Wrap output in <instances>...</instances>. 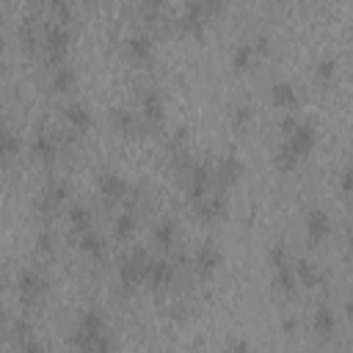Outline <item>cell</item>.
<instances>
[{
    "label": "cell",
    "mask_w": 353,
    "mask_h": 353,
    "mask_svg": "<svg viewBox=\"0 0 353 353\" xmlns=\"http://www.w3.org/2000/svg\"><path fill=\"white\" fill-rule=\"evenodd\" d=\"M3 52H6V39L0 36V55H3Z\"/></svg>",
    "instance_id": "cell-42"
},
{
    "label": "cell",
    "mask_w": 353,
    "mask_h": 353,
    "mask_svg": "<svg viewBox=\"0 0 353 353\" xmlns=\"http://www.w3.org/2000/svg\"><path fill=\"white\" fill-rule=\"evenodd\" d=\"M55 248H58L55 232H52V229H41V232L36 234V251H39L41 256H52V254H55Z\"/></svg>",
    "instance_id": "cell-33"
},
{
    "label": "cell",
    "mask_w": 353,
    "mask_h": 353,
    "mask_svg": "<svg viewBox=\"0 0 353 353\" xmlns=\"http://www.w3.org/2000/svg\"><path fill=\"white\" fill-rule=\"evenodd\" d=\"M331 237V215L323 207H312L306 212V240L309 245H320Z\"/></svg>",
    "instance_id": "cell-10"
},
{
    "label": "cell",
    "mask_w": 353,
    "mask_h": 353,
    "mask_svg": "<svg viewBox=\"0 0 353 353\" xmlns=\"http://www.w3.org/2000/svg\"><path fill=\"white\" fill-rule=\"evenodd\" d=\"M124 55H127V61H132V63H138V66L149 63L152 55H154V41H152V36H149V33H132L130 39H124Z\"/></svg>",
    "instance_id": "cell-12"
},
{
    "label": "cell",
    "mask_w": 353,
    "mask_h": 353,
    "mask_svg": "<svg viewBox=\"0 0 353 353\" xmlns=\"http://www.w3.org/2000/svg\"><path fill=\"white\" fill-rule=\"evenodd\" d=\"M0 3H3V0H0Z\"/></svg>",
    "instance_id": "cell-43"
},
{
    "label": "cell",
    "mask_w": 353,
    "mask_h": 353,
    "mask_svg": "<svg viewBox=\"0 0 353 353\" xmlns=\"http://www.w3.org/2000/svg\"><path fill=\"white\" fill-rule=\"evenodd\" d=\"M174 276H176V270H174V265H171L168 259H163V256L152 259V256H149V262H146V273H143V281H146L152 290H165V287L174 281Z\"/></svg>",
    "instance_id": "cell-14"
},
{
    "label": "cell",
    "mask_w": 353,
    "mask_h": 353,
    "mask_svg": "<svg viewBox=\"0 0 353 353\" xmlns=\"http://www.w3.org/2000/svg\"><path fill=\"white\" fill-rule=\"evenodd\" d=\"M141 110H143V119L146 121H152V124H163L165 121V99H163V94L157 91V88H149V91H143V97H141Z\"/></svg>",
    "instance_id": "cell-19"
},
{
    "label": "cell",
    "mask_w": 353,
    "mask_h": 353,
    "mask_svg": "<svg viewBox=\"0 0 353 353\" xmlns=\"http://www.w3.org/2000/svg\"><path fill=\"white\" fill-rule=\"evenodd\" d=\"M243 171H245V165H243V160H240L237 154H223V157L218 160L212 176L221 182V188H229V185H234V182L243 176Z\"/></svg>",
    "instance_id": "cell-18"
},
{
    "label": "cell",
    "mask_w": 353,
    "mask_h": 353,
    "mask_svg": "<svg viewBox=\"0 0 353 353\" xmlns=\"http://www.w3.org/2000/svg\"><path fill=\"white\" fill-rule=\"evenodd\" d=\"M146 262H149V251H146L143 245L130 248V251L119 259V284H121L124 292H132V290L143 281Z\"/></svg>",
    "instance_id": "cell-4"
},
{
    "label": "cell",
    "mask_w": 353,
    "mask_h": 353,
    "mask_svg": "<svg viewBox=\"0 0 353 353\" xmlns=\"http://www.w3.org/2000/svg\"><path fill=\"white\" fill-rule=\"evenodd\" d=\"M69 193H72V188H69L66 179H52V182L41 190V196L36 199V210H39L41 215H52V212H58V210L66 204Z\"/></svg>",
    "instance_id": "cell-8"
},
{
    "label": "cell",
    "mask_w": 353,
    "mask_h": 353,
    "mask_svg": "<svg viewBox=\"0 0 353 353\" xmlns=\"http://www.w3.org/2000/svg\"><path fill=\"white\" fill-rule=\"evenodd\" d=\"M11 339H14L17 347H19L22 342L33 339V323H30L28 317H17V320L11 323Z\"/></svg>",
    "instance_id": "cell-32"
},
{
    "label": "cell",
    "mask_w": 353,
    "mask_h": 353,
    "mask_svg": "<svg viewBox=\"0 0 353 353\" xmlns=\"http://www.w3.org/2000/svg\"><path fill=\"white\" fill-rule=\"evenodd\" d=\"M270 102H273L276 108H281V110H292V108L298 105V91H295V85L287 83V80L273 83V85H270Z\"/></svg>",
    "instance_id": "cell-25"
},
{
    "label": "cell",
    "mask_w": 353,
    "mask_h": 353,
    "mask_svg": "<svg viewBox=\"0 0 353 353\" xmlns=\"http://www.w3.org/2000/svg\"><path fill=\"white\" fill-rule=\"evenodd\" d=\"M295 325H298V323H295V320H292V317H290V320H284V323H281V328H284V331H287V334H295Z\"/></svg>",
    "instance_id": "cell-40"
},
{
    "label": "cell",
    "mask_w": 353,
    "mask_h": 353,
    "mask_svg": "<svg viewBox=\"0 0 353 353\" xmlns=\"http://www.w3.org/2000/svg\"><path fill=\"white\" fill-rule=\"evenodd\" d=\"M110 124L116 127V132L121 135H132L135 132V116L130 108H113L110 110Z\"/></svg>",
    "instance_id": "cell-29"
},
{
    "label": "cell",
    "mask_w": 353,
    "mask_h": 353,
    "mask_svg": "<svg viewBox=\"0 0 353 353\" xmlns=\"http://www.w3.org/2000/svg\"><path fill=\"white\" fill-rule=\"evenodd\" d=\"M72 345L85 353H108L113 347V339L108 334V320L99 309H83L72 334Z\"/></svg>",
    "instance_id": "cell-1"
},
{
    "label": "cell",
    "mask_w": 353,
    "mask_h": 353,
    "mask_svg": "<svg viewBox=\"0 0 353 353\" xmlns=\"http://www.w3.org/2000/svg\"><path fill=\"white\" fill-rule=\"evenodd\" d=\"M229 347H232V350H248V347H251V345H248V342H245V339H237V342H232V345H229Z\"/></svg>",
    "instance_id": "cell-41"
},
{
    "label": "cell",
    "mask_w": 353,
    "mask_h": 353,
    "mask_svg": "<svg viewBox=\"0 0 353 353\" xmlns=\"http://www.w3.org/2000/svg\"><path fill=\"white\" fill-rule=\"evenodd\" d=\"M52 11H55V17H58V22H72V6H69V0H44Z\"/></svg>",
    "instance_id": "cell-35"
},
{
    "label": "cell",
    "mask_w": 353,
    "mask_h": 353,
    "mask_svg": "<svg viewBox=\"0 0 353 353\" xmlns=\"http://www.w3.org/2000/svg\"><path fill=\"white\" fill-rule=\"evenodd\" d=\"M314 74L320 83H331L336 77V61L334 58H320L317 66H314Z\"/></svg>",
    "instance_id": "cell-34"
},
{
    "label": "cell",
    "mask_w": 353,
    "mask_h": 353,
    "mask_svg": "<svg viewBox=\"0 0 353 353\" xmlns=\"http://www.w3.org/2000/svg\"><path fill=\"white\" fill-rule=\"evenodd\" d=\"M196 215L201 221H221L229 215V201L223 193H204L201 199H196Z\"/></svg>",
    "instance_id": "cell-13"
},
{
    "label": "cell",
    "mask_w": 353,
    "mask_h": 353,
    "mask_svg": "<svg viewBox=\"0 0 353 353\" xmlns=\"http://www.w3.org/2000/svg\"><path fill=\"white\" fill-rule=\"evenodd\" d=\"M339 190H342V196H350V190H353V171H350V165H342V171H339Z\"/></svg>",
    "instance_id": "cell-36"
},
{
    "label": "cell",
    "mask_w": 353,
    "mask_h": 353,
    "mask_svg": "<svg viewBox=\"0 0 353 353\" xmlns=\"http://www.w3.org/2000/svg\"><path fill=\"white\" fill-rule=\"evenodd\" d=\"M30 152H33V157H36L39 163L50 165V163H55V160H58L61 143H58V138H55L52 132H44V130H41V132H36V135H33Z\"/></svg>",
    "instance_id": "cell-17"
},
{
    "label": "cell",
    "mask_w": 353,
    "mask_h": 353,
    "mask_svg": "<svg viewBox=\"0 0 353 353\" xmlns=\"http://www.w3.org/2000/svg\"><path fill=\"white\" fill-rule=\"evenodd\" d=\"M19 152H22V138L14 130L3 127L0 130V163H11Z\"/></svg>",
    "instance_id": "cell-26"
},
{
    "label": "cell",
    "mask_w": 353,
    "mask_h": 353,
    "mask_svg": "<svg viewBox=\"0 0 353 353\" xmlns=\"http://www.w3.org/2000/svg\"><path fill=\"white\" fill-rule=\"evenodd\" d=\"M41 44H44V55L50 63H61L69 52L72 44V30L63 22H47L41 30Z\"/></svg>",
    "instance_id": "cell-5"
},
{
    "label": "cell",
    "mask_w": 353,
    "mask_h": 353,
    "mask_svg": "<svg viewBox=\"0 0 353 353\" xmlns=\"http://www.w3.org/2000/svg\"><path fill=\"white\" fill-rule=\"evenodd\" d=\"M229 3H232V0H201V6H204L207 14H221Z\"/></svg>",
    "instance_id": "cell-37"
},
{
    "label": "cell",
    "mask_w": 353,
    "mask_h": 353,
    "mask_svg": "<svg viewBox=\"0 0 353 353\" xmlns=\"http://www.w3.org/2000/svg\"><path fill=\"white\" fill-rule=\"evenodd\" d=\"M77 245H80V251L88 256V259H94V262H105V254H108V243L94 232V229H85V232H80V240H77Z\"/></svg>",
    "instance_id": "cell-21"
},
{
    "label": "cell",
    "mask_w": 353,
    "mask_h": 353,
    "mask_svg": "<svg viewBox=\"0 0 353 353\" xmlns=\"http://www.w3.org/2000/svg\"><path fill=\"white\" fill-rule=\"evenodd\" d=\"M317 143V130L312 121H298L290 135H284L281 146L276 149V168L279 171H292L303 157L312 154Z\"/></svg>",
    "instance_id": "cell-2"
},
{
    "label": "cell",
    "mask_w": 353,
    "mask_h": 353,
    "mask_svg": "<svg viewBox=\"0 0 353 353\" xmlns=\"http://www.w3.org/2000/svg\"><path fill=\"white\" fill-rule=\"evenodd\" d=\"M17 292H19V301L25 306H36L39 301L47 298L50 292V279L36 270V268H25L19 276H17Z\"/></svg>",
    "instance_id": "cell-6"
},
{
    "label": "cell",
    "mask_w": 353,
    "mask_h": 353,
    "mask_svg": "<svg viewBox=\"0 0 353 353\" xmlns=\"http://www.w3.org/2000/svg\"><path fill=\"white\" fill-rule=\"evenodd\" d=\"M66 221H69L72 229L85 232V229H91V210H88L85 204L74 201V204H69V210H66Z\"/></svg>",
    "instance_id": "cell-28"
},
{
    "label": "cell",
    "mask_w": 353,
    "mask_h": 353,
    "mask_svg": "<svg viewBox=\"0 0 353 353\" xmlns=\"http://www.w3.org/2000/svg\"><path fill=\"white\" fill-rule=\"evenodd\" d=\"M251 47H254L256 55H268L270 52V39L268 36H256V41H251Z\"/></svg>",
    "instance_id": "cell-38"
},
{
    "label": "cell",
    "mask_w": 353,
    "mask_h": 353,
    "mask_svg": "<svg viewBox=\"0 0 353 353\" xmlns=\"http://www.w3.org/2000/svg\"><path fill=\"white\" fill-rule=\"evenodd\" d=\"M210 179H212V171H210V165H207V163H193V165H190L188 193H190V199H193V201H196V199H201V196L207 193Z\"/></svg>",
    "instance_id": "cell-20"
},
{
    "label": "cell",
    "mask_w": 353,
    "mask_h": 353,
    "mask_svg": "<svg viewBox=\"0 0 353 353\" xmlns=\"http://www.w3.org/2000/svg\"><path fill=\"white\" fill-rule=\"evenodd\" d=\"M135 226H138V218H135V212H132V210L119 212V215H116V221H113V234H116V240H127V237H132Z\"/></svg>",
    "instance_id": "cell-30"
},
{
    "label": "cell",
    "mask_w": 353,
    "mask_h": 353,
    "mask_svg": "<svg viewBox=\"0 0 353 353\" xmlns=\"http://www.w3.org/2000/svg\"><path fill=\"white\" fill-rule=\"evenodd\" d=\"M97 188H99L102 199L110 201V204L124 201V199L130 196V182H127L121 174H116V171H102V174L97 176Z\"/></svg>",
    "instance_id": "cell-9"
},
{
    "label": "cell",
    "mask_w": 353,
    "mask_h": 353,
    "mask_svg": "<svg viewBox=\"0 0 353 353\" xmlns=\"http://www.w3.org/2000/svg\"><path fill=\"white\" fill-rule=\"evenodd\" d=\"M336 312L328 306V303H320L317 309H314V314H312V331L317 334V339H323V342H331L334 339V334H336Z\"/></svg>",
    "instance_id": "cell-16"
},
{
    "label": "cell",
    "mask_w": 353,
    "mask_h": 353,
    "mask_svg": "<svg viewBox=\"0 0 353 353\" xmlns=\"http://www.w3.org/2000/svg\"><path fill=\"white\" fill-rule=\"evenodd\" d=\"M176 240V221L174 218H160L154 226H152V243L160 248V251H168Z\"/></svg>",
    "instance_id": "cell-23"
},
{
    "label": "cell",
    "mask_w": 353,
    "mask_h": 353,
    "mask_svg": "<svg viewBox=\"0 0 353 353\" xmlns=\"http://www.w3.org/2000/svg\"><path fill=\"white\" fill-rule=\"evenodd\" d=\"M63 119H66V124H69L74 132H88L91 124H94L88 108H85L83 102H69V105H63Z\"/></svg>",
    "instance_id": "cell-22"
},
{
    "label": "cell",
    "mask_w": 353,
    "mask_h": 353,
    "mask_svg": "<svg viewBox=\"0 0 353 353\" xmlns=\"http://www.w3.org/2000/svg\"><path fill=\"white\" fill-rule=\"evenodd\" d=\"M251 121H254L251 105H234V108H232V130H234V132H245V130L251 127Z\"/></svg>",
    "instance_id": "cell-31"
},
{
    "label": "cell",
    "mask_w": 353,
    "mask_h": 353,
    "mask_svg": "<svg viewBox=\"0 0 353 353\" xmlns=\"http://www.w3.org/2000/svg\"><path fill=\"white\" fill-rule=\"evenodd\" d=\"M204 17H207V11H204L201 0H188L185 8H182V14H179V19H176V28L182 33L199 39L204 33Z\"/></svg>",
    "instance_id": "cell-11"
},
{
    "label": "cell",
    "mask_w": 353,
    "mask_h": 353,
    "mask_svg": "<svg viewBox=\"0 0 353 353\" xmlns=\"http://www.w3.org/2000/svg\"><path fill=\"white\" fill-rule=\"evenodd\" d=\"M295 268V279H298V287H306V290H323L325 287V270L317 265V262H309V259H298L292 262Z\"/></svg>",
    "instance_id": "cell-15"
},
{
    "label": "cell",
    "mask_w": 353,
    "mask_h": 353,
    "mask_svg": "<svg viewBox=\"0 0 353 353\" xmlns=\"http://www.w3.org/2000/svg\"><path fill=\"white\" fill-rule=\"evenodd\" d=\"M268 259L273 265V276H276V287L279 292H284L287 298H292L298 292V279H295V268H292V259H290V251L281 240H276L268 251Z\"/></svg>",
    "instance_id": "cell-3"
},
{
    "label": "cell",
    "mask_w": 353,
    "mask_h": 353,
    "mask_svg": "<svg viewBox=\"0 0 353 353\" xmlns=\"http://www.w3.org/2000/svg\"><path fill=\"white\" fill-rule=\"evenodd\" d=\"M74 83H77V72H74V66H69L66 61L55 63L52 77H50L52 91H55V94H66V91H72V88H74Z\"/></svg>",
    "instance_id": "cell-24"
},
{
    "label": "cell",
    "mask_w": 353,
    "mask_h": 353,
    "mask_svg": "<svg viewBox=\"0 0 353 353\" xmlns=\"http://www.w3.org/2000/svg\"><path fill=\"white\" fill-rule=\"evenodd\" d=\"M221 262H223V254L212 240H204L193 254V270L199 279H212L218 273Z\"/></svg>",
    "instance_id": "cell-7"
},
{
    "label": "cell",
    "mask_w": 353,
    "mask_h": 353,
    "mask_svg": "<svg viewBox=\"0 0 353 353\" xmlns=\"http://www.w3.org/2000/svg\"><path fill=\"white\" fill-rule=\"evenodd\" d=\"M254 58H256V52H254L251 41H240V44L234 47V52H232V69H234L237 74H243V72L251 69Z\"/></svg>",
    "instance_id": "cell-27"
},
{
    "label": "cell",
    "mask_w": 353,
    "mask_h": 353,
    "mask_svg": "<svg viewBox=\"0 0 353 353\" xmlns=\"http://www.w3.org/2000/svg\"><path fill=\"white\" fill-rule=\"evenodd\" d=\"M295 124H298V119H295V116H284V119H281V127H279V130H281V138H284V135H290V132L295 130Z\"/></svg>",
    "instance_id": "cell-39"
}]
</instances>
